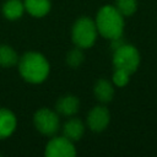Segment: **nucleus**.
Returning <instances> with one entry per match:
<instances>
[{"label": "nucleus", "instance_id": "obj_12", "mask_svg": "<svg viewBox=\"0 0 157 157\" xmlns=\"http://www.w3.org/2000/svg\"><path fill=\"white\" fill-rule=\"evenodd\" d=\"M25 10L34 17H43L50 11V0H25Z\"/></svg>", "mask_w": 157, "mask_h": 157}, {"label": "nucleus", "instance_id": "obj_14", "mask_svg": "<svg viewBox=\"0 0 157 157\" xmlns=\"http://www.w3.org/2000/svg\"><path fill=\"white\" fill-rule=\"evenodd\" d=\"M18 63L17 53L10 45L1 44L0 45V66L2 67H11Z\"/></svg>", "mask_w": 157, "mask_h": 157}, {"label": "nucleus", "instance_id": "obj_4", "mask_svg": "<svg viewBox=\"0 0 157 157\" xmlns=\"http://www.w3.org/2000/svg\"><path fill=\"white\" fill-rule=\"evenodd\" d=\"M139 64L140 54L134 45L125 43L118 49L113 50V65L115 69L125 70L131 75L137 70Z\"/></svg>", "mask_w": 157, "mask_h": 157}, {"label": "nucleus", "instance_id": "obj_16", "mask_svg": "<svg viewBox=\"0 0 157 157\" xmlns=\"http://www.w3.org/2000/svg\"><path fill=\"white\" fill-rule=\"evenodd\" d=\"M83 59H85V55H83L82 48H78V47H76V48H74L72 50H70V52L67 53V55H66V61H67V64H69L70 66H72V67L80 66V65L82 64Z\"/></svg>", "mask_w": 157, "mask_h": 157}, {"label": "nucleus", "instance_id": "obj_1", "mask_svg": "<svg viewBox=\"0 0 157 157\" xmlns=\"http://www.w3.org/2000/svg\"><path fill=\"white\" fill-rule=\"evenodd\" d=\"M49 63L39 53L29 52L18 59V71L21 76L31 83H40L49 75Z\"/></svg>", "mask_w": 157, "mask_h": 157}, {"label": "nucleus", "instance_id": "obj_3", "mask_svg": "<svg viewBox=\"0 0 157 157\" xmlns=\"http://www.w3.org/2000/svg\"><path fill=\"white\" fill-rule=\"evenodd\" d=\"M97 26L96 22L90 17L78 18L71 31L72 42L78 48H90L94 44L97 39Z\"/></svg>", "mask_w": 157, "mask_h": 157}, {"label": "nucleus", "instance_id": "obj_5", "mask_svg": "<svg viewBox=\"0 0 157 157\" xmlns=\"http://www.w3.org/2000/svg\"><path fill=\"white\" fill-rule=\"evenodd\" d=\"M33 123L36 129L47 136L54 135L60 126L59 115L48 108H42L37 110L33 117Z\"/></svg>", "mask_w": 157, "mask_h": 157}, {"label": "nucleus", "instance_id": "obj_10", "mask_svg": "<svg viewBox=\"0 0 157 157\" xmlns=\"http://www.w3.org/2000/svg\"><path fill=\"white\" fill-rule=\"evenodd\" d=\"M83 131H85V125L77 118H72V119L67 120L63 128L64 136L67 137L69 140H71L72 142L80 140L83 135Z\"/></svg>", "mask_w": 157, "mask_h": 157}, {"label": "nucleus", "instance_id": "obj_17", "mask_svg": "<svg viewBox=\"0 0 157 157\" xmlns=\"http://www.w3.org/2000/svg\"><path fill=\"white\" fill-rule=\"evenodd\" d=\"M129 77H130V74L126 72L125 70L115 69V71L113 74V82L118 87H124L129 82Z\"/></svg>", "mask_w": 157, "mask_h": 157}, {"label": "nucleus", "instance_id": "obj_15", "mask_svg": "<svg viewBox=\"0 0 157 157\" xmlns=\"http://www.w3.org/2000/svg\"><path fill=\"white\" fill-rule=\"evenodd\" d=\"M115 7L123 16H131L137 9V0H115Z\"/></svg>", "mask_w": 157, "mask_h": 157}, {"label": "nucleus", "instance_id": "obj_9", "mask_svg": "<svg viewBox=\"0 0 157 157\" xmlns=\"http://www.w3.org/2000/svg\"><path fill=\"white\" fill-rule=\"evenodd\" d=\"M78 107H80L78 98L72 94H66V96L60 97L55 105L56 112L63 115H66V117L76 114L78 110Z\"/></svg>", "mask_w": 157, "mask_h": 157}, {"label": "nucleus", "instance_id": "obj_2", "mask_svg": "<svg viewBox=\"0 0 157 157\" xmlns=\"http://www.w3.org/2000/svg\"><path fill=\"white\" fill-rule=\"evenodd\" d=\"M94 22L98 33L107 39H113L123 36L124 18L115 6L105 5L101 7Z\"/></svg>", "mask_w": 157, "mask_h": 157}, {"label": "nucleus", "instance_id": "obj_13", "mask_svg": "<svg viewBox=\"0 0 157 157\" xmlns=\"http://www.w3.org/2000/svg\"><path fill=\"white\" fill-rule=\"evenodd\" d=\"M25 5L21 0H7L2 6V13L7 20H17L23 15Z\"/></svg>", "mask_w": 157, "mask_h": 157}, {"label": "nucleus", "instance_id": "obj_7", "mask_svg": "<svg viewBox=\"0 0 157 157\" xmlns=\"http://www.w3.org/2000/svg\"><path fill=\"white\" fill-rule=\"evenodd\" d=\"M110 121V114H109V110L103 107V105H97V107H93L88 115H87V124H88V128L92 130V131H96V132H99V131H103L108 124Z\"/></svg>", "mask_w": 157, "mask_h": 157}, {"label": "nucleus", "instance_id": "obj_8", "mask_svg": "<svg viewBox=\"0 0 157 157\" xmlns=\"http://www.w3.org/2000/svg\"><path fill=\"white\" fill-rule=\"evenodd\" d=\"M17 120L15 114L5 108H0V139L9 137L16 129Z\"/></svg>", "mask_w": 157, "mask_h": 157}, {"label": "nucleus", "instance_id": "obj_11", "mask_svg": "<svg viewBox=\"0 0 157 157\" xmlns=\"http://www.w3.org/2000/svg\"><path fill=\"white\" fill-rule=\"evenodd\" d=\"M94 96L98 101L103 102V103H108L113 99L114 97V88H113V85L105 80V78H101L96 82L94 85Z\"/></svg>", "mask_w": 157, "mask_h": 157}, {"label": "nucleus", "instance_id": "obj_6", "mask_svg": "<svg viewBox=\"0 0 157 157\" xmlns=\"http://www.w3.org/2000/svg\"><path fill=\"white\" fill-rule=\"evenodd\" d=\"M75 155L74 142L65 136H55L45 146V156L48 157H74Z\"/></svg>", "mask_w": 157, "mask_h": 157}]
</instances>
